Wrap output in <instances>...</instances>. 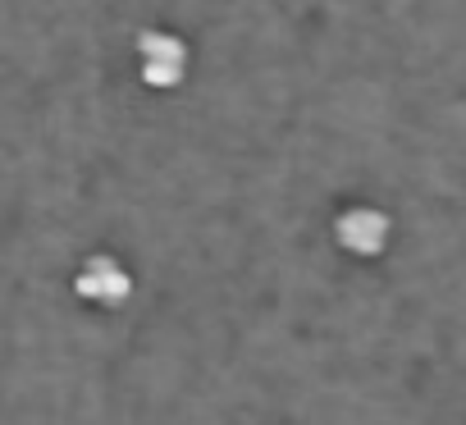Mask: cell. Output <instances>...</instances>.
<instances>
[{"mask_svg": "<svg viewBox=\"0 0 466 425\" xmlns=\"http://www.w3.org/2000/svg\"><path fill=\"white\" fill-rule=\"evenodd\" d=\"M334 238H339V248L348 257L370 261V257H380L389 248L393 225H389L384 210H375V206H348V210H339V220H334Z\"/></svg>", "mask_w": 466, "mask_h": 425, "instance_id": "cell-2", "label": "cell"}, {"mask_svg": "<svg viewBox=\"0 0 466 425\" xmlns=\"http://www.w3.org/2000/svg\"><path fill=\"white\" fill-rule=\"evenodd\" d=\"M74 293L92 307H124L133 298V275L119 257H87L74 275Z\"/></svg>", "mask_w": 466, "mask_h": 425, "instance_id": "cell-3", "label": "cell"}, {"mask_svg": "<svg viewBox=\"0 0 466 425\" xmlns=\"http://www.w3.org/2000/svg\"><path fill=\"white\" fill-rule=\"evenodd\" d=\"M137 74L147 87L156 92H174L187 74V42L165 33V28H147L137 33Z\"/></svg>", "mask_w": 466, "mask_h": 425, "instance_id": "cell-1", "label": "cell"}]
</instances>
